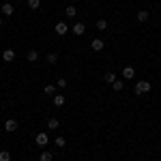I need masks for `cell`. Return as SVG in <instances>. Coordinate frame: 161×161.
Segmentation results:
<instances>
[{"label": "cell", "instance_id": "18", "mask_svg": "<svg viewBox=\"0 0 161 161\" xmlns=\"http://www.w3.org/2000/svg\"><path fill=\"white\" fill-rule=\"evenodd\" d=\"M112 88H114L116 92H120V90H123V88H125V82H120V80H116V82L112 84Z\"/></svg>", "mask_w": 161, "mask_h": 161}, {"label": "cell", "instance_id": "15", "mask_svg": "<svg viewBox=\"0 0 161 161\" xmlns=\"http://www.w3.org/2000/svg\"><path fill=\"white\" fill-rule=\"evenodd\" d=\"M43 92L45 95H56V84H47V86L43 88Z\"/></svg>", "mask_w": 161, "mask_h": 161}, {"label": "cell", "instance_id": "14", "mask_svg": "<svg viewBox=\"0 0 161 161\" xmlns=\"http://www.w3.org/2000/svg\"><path fill=\"white\" fill-rule=\"evenodd\" d=\"M136 17H137V22H140V24H144V22L148 19V11H140Z\"/></svg>", "mask_w": 161, "mask_h": 161}, {"label": "cell", "instance_id": "5", "mask_svg": "<svg viewBox=\"0 0 161 161\" xmlns=\"http://www.w3.org/2000/svg\"><path fill=\"white\" fill-rule=\"evenodd\" d=\"M123 77H125V80H133V77H136V69L127 64V67L123 69Z\"/></svg>", "mask_w": 161, "mask_h": 161}, {"label": "cell", "instance_id": "23", "mask_svg": "<svg viewBox=\"0 0 161 161\" xmlns=\"http://www.w3.org/2000/svg\"><path fill=\"white\" fill-rule=\"evenodd\" d=\"M28 7L30 9H39L41 7V0H28Z\"/></svg>", "mask_w": 161, "mask_h": 161}, {"label": "cell", "instance_id": "12", "mask_svg": "<svg viewBox=\"0 0 161 161\" xmlns=\"http://www.w3.org/2000/svg\"><path fill=\"white\" fill-rule=\"evenodd\" d=\"M26 58H28V62H35V60H39V52H37V50H30L28 54H26Z\"/></svg>", "mask_w": 161, "mask_h": 161}, {"label": "cell", "instance_id": "1", "mask_svg": "<svg viewBox=\"0 0 161 161\" xmlns=\"http://www.w3.org/2000/svg\"><path fill=\"white\" fill-rule=\"evenodd\" d=\"M150 88H153L150 82H137L136 84V95H146V92H150Z\"/></svg>", "mask_w": 161, "mask_h": 161}, {"label": "cell", "instance_id": "4", "mask_svg": "<svg viewBox=\"0 0 161 161\" xmlns=\"http://www.w3.org/2000/svg\"><path fill=\"white\" fill-rule=\"evenodd\" d=\"M71 32H73V35H77V37H82V35L86 32V26L77 22V24H73V28H71Z\"/></svg>", "mask_w": 161, "mask_h": 161}, {"label": "cell", "instance_id": "9", "mask_svg": "<svg viewBox=\"0 0 161 161\" xmlns=\"http://www.w3.org/2000/svg\"><path fill=\"white\" fill-rule=\"evenodd\" d=\"M90 47H92V52H101L103 50V41H101V39H92Z\"/></svg>", "mask_w": 161, "mask_h": 161}, {"label": "cell", "instance_id": "6", "mask_svg": "<svg viewBox=\"0 0 161 161\" xmlns=\"http://www.w3.org/2000/svg\"><path fill=\"white\" fill-rule=\"evenodd\" d=\"M54 30H56V35H60V37H62V35H67V32H69V26L64 24V22H58Z\"/></svg>", "mask_w": 161, "mask_h": 161}, {"label": "cell", "instance_id": "21", "mask_svg": "<svg viewBox=\"0 0 161 161\" xmlns=\"http://www.w3.org/2000/svg\"><path fill=\"white\" fill-rule=\"evenodd\" d=\"M97 30H108V22L105 19H99L97 22Z\"/></svg>", "mask_w": 161, "mask_h": 161}, {"label": "cell", "instance_id": "8", "mask_svg": "<svg viewBox=\"0 0 161 161\" xmlns=\"http://www.w3.org/2000/svg\"><path fill=\"white\" fill-rule=\"evenodd\" d=\"M2 60H4V62H13V60H15V52H13V50H4V52H2Z\"/></svg>", "mask_w": 161, "mask_h": 161}, {"label": "cell", "instance_id": "22", "mask_svg": "<svg viewBox=\"0 0 161 161\" xmlns=\"http://www.w3.org/2000/svg\"><path fill=\"white\" fill-rule=\"evenodd\" d=\"M47 62L50 64H56L58 62V54H47Z\"/></svg>", "mask_w": 161, "mask_h": 161}, {"label": "cell", "instance_id": "11", "mask_svg": "<svg viewBox=\"0 0 161 161\" xmlns=\"http://www.w3.org/2000/svg\"><path fill=\"white\" fill-rule=\"evenodd\" d=\"M58 127H60V120H58V118H50V120H47V129H52V131H56Z\"/></svg>", "mask_w": 161, "mask_h": 161}, {"label": "cell", "instance_id": "16", "mask_svg": "<svg viewBox=\"0 0 161 161\" xmlns=\"http://www.w3.org/2000/svg\"><path fill=\"white\" fill-rule=\"evenodd\" d=\"M39 161H52V153L50 150H43V153L39 155Z\"/></svg>", "mask_w": 161, "mask_h": 161}, {"label": "cell", "instance_id": "2", "mask_svg": "<svg viewBox=\"0 0 161 161\" xmlns=\"http://www.w3.org/2000/svg\"><path fill=\"white\" fill-rule=\"evenodd\" d=\"M35 142H37L41 148H45V146L50 144V136H47V133H37V136H35Z\"/></svg>", "mask_w": 161, "mask_h": 161}, {"label": "cell", "instance_id": "17", "mask_svg": "<svg viewBox=\"0 0 161 161\" xmlns=\"http://www.w3.org/2000/svg\"><path fill=\"white\" fill-rule=\"evenodd\" d=\"M75 13H77V11H75L73 4H69V7L64 9V15H67V17H75Z\"/></svg>", "mask_w": 161, "mask_h": 161}, {"label": "cell", "instance_id": "19", "mask_svg": "<svg viewBox=\"0 0 161 161\" xmlns=\"http://www.w3.org/2000/svg\"><path fill=\"white\" fill-rule=\"evenodd\" d=\"M0 161H11V153L9 150H0Z\"/></svg>", "mask_w": 161, "mask_h": 161}, {"label": "cell", "instance_id": "13", "mask_svg": "<svg viewBox=\"0 0 161 161\" xmlns=\"http://www.w3.org/2000/svg\"><path fill=\"white\" fill-rule=\"evenodd\" d=\"M54 144H56L58 148H64V146H67V140H64L62 136H56V140H54Z\"/></svg>", "mask_w": 161, "mask_h": 161}, {"label": "cell", "instance_id": "20", "mask_svg": "<svg viewBox=\"0 0 161 161\" xmlns=\"http://www.w3.org/2000/svg\"><path fill=\"white\" fill-rule=\"evenodd\" d=\"M105 82H108V84H114V82H116V73H105Z\"/></svg>", "mask_w": 161, "mask_h": 161}, {"label": "cell", "instance_id": "10", "mask_svg": "<svg viewBox=\"0 0 161 161\" xmlns=\"http://www.w3.org/2000/svg\"><path fill=\"white\" fill-rule=\"evenodd\" d=\"M2 13H4L7 17H11V15H13V4H11V2H4V4H2Z\"/></svg>", "mask_w": 161, "mask_h": 161}, {"label": "cell", "instance_id": "24", "mask_svg": "<svg viewBox=\"0 0 161 161\" xmlns=\"http://www.w3.org/2000/svg\"><path fill=\"white\" fill-rule=\"evenodd\" d=\"M56 86H58V88H67V80H58Z\"/></svg>", "mask_w": 161, "mask_h": 161}, {"label": "cell", "instance_id": "25", "mask_svg": "<svg viewBox=\"0 0 161 161\" xmlns=\"http://www.w3.org/2000/svg\"><path fill=\"white\" fill-rule=\"evenodd\" d=\"M0 26H2V17H0Z\"/></svg>", "mask_w": 161, "mask_h": 161}, {"label": "cell", "instance_id": "3", "mask_svg": "<svg viewBox=\"0 0 161 161\" xmlns=\"http://www.w3.org/2000/svg\"><path fill=\"white\" fill-rule=\"evenodd\" d=\"M17 127H19V125H17L15 118H7V120H4V129H7L9 133H15V131H17Z\"/></svg>", "mask_w": 161, "mask_h": 161}, {"label": "cell", "instance_id": "7", "mask_svg": "<svg viewBox=\"0 0 161 161\" xmlns=\"http://www.w3.org/2000/svg\"><path fill=\"white\" fill-rule=\"evenodd\" d=\"M64 101H67V97H64V95H54L52 103H54L56 108H62V105H64Z\"/></svg>", "mask_w": 161, "mask_h": 161}]
</instances>
